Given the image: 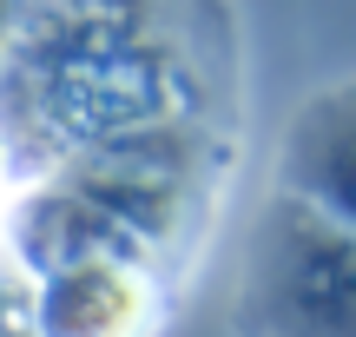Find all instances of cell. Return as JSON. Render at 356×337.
<instances>
[{
  "mask_svg": "<svg viewBox=\"0 0 356 337\" xmlns=\"http://www.w3.org/2000/svg\"><path fill=\"white\" fill-rule=\"evenodd\" d=\"M231 324L238 337H356V225L277 185L244 238Z\"/></svg>",
  "mask_w": 356,
  "mask_h": 337,
  "instance_id": "6da1fadb",
  "label": "cell"
},
{
  "mask_svg": "<svg viewBox=\"0 0 356 337\" xmlns=\"http://www.w3.org/2000/svg\"><path fill=\"white\" fill-rule=\"evenodd\" d=\"M277 185L356 225V79L323 86L317 100L297 106L277 152Z\"/></svg>",
  "mask_w": 356,
  "mask_h": 337,
  "instance_id": "7a4b0ae2",
  "label": "cell"
},
{
  "mask_svg": "<svg viewBox=\"0 0 356 337\" xmlns=\"http://www.w3.org/2000/svg\"><path fill=\"white\" fill-rule=\"evenodd\" d=\"M145 291L119 265H73L47 291V337H132Z\"/></svg>",
  "mask_w": 356,
  "mask_h": 337,
  "instance_id": "3957f363",
  "label": "cell"
}]
</instances>
